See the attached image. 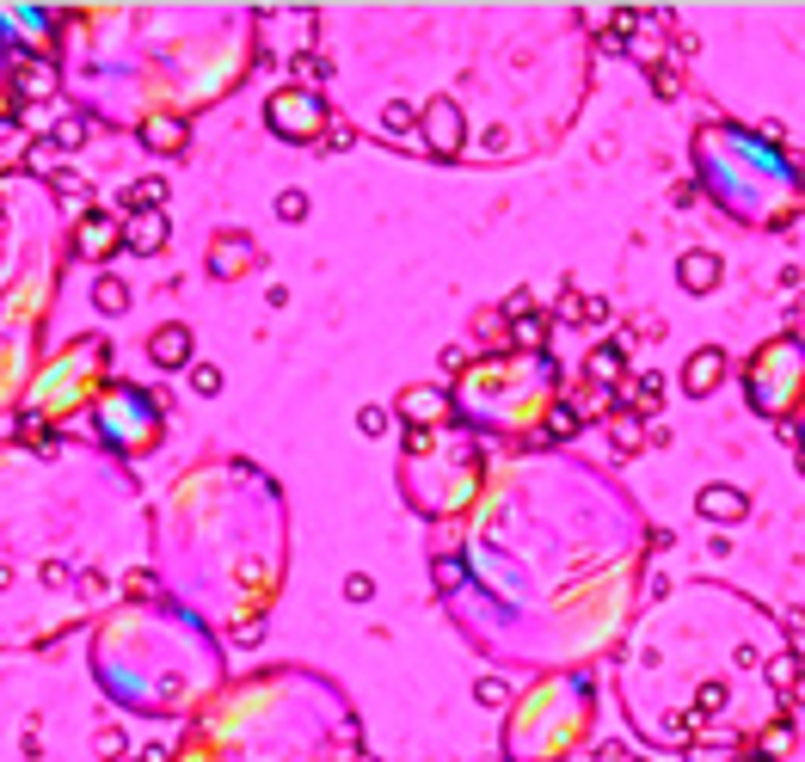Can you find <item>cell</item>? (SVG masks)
<instances>
[{
	"label": "cell",
	"instance_id": "obj_1",
	"mask_svg": "<svg viewBox=\"0 0 805 762\" xmlns=\"http://www.w3.org/2000/svg\"><path fill=\"white\" fill-rule=\"evenodd\" d=\"M419 130H424V141H430V154H437V160H456L461 141H467V117H461L456 99H430L419 111Z\"/></svg>",
	"mask_w": 805,
	"mask_h": 762
},
{
	"label": "cell",
	"instance_id": "obj_2",
	"mask_svg": "<svg viewBox=\"0 0 805 762\" xmlns=\"http://www.w3.org/2000/svg\"><path fill=\"white\" fill-rule=\"evenodd\" d=\"M74 246H80L86 259H111V246H123V215H111V209H86V215L74 222Z\"/></svg>",
	"mask_w": 805,
	"mask_h": 762
},
{
	"label": "cell",
	"instance_id": "obj_3",
	"mask_svg": "<svg viewBox=\"0 0 805 762\" xmlns=\"http://www.w3.org/2000/svg\"><path fill=\"white\" fill-rule=\"evenodd\" d=\"M695 511L707 522H744V517H750V492H744V485L713 480V485H701V492H695Z\"/></svg>",
	"mask_w": 805,
	"mask_h": 762
},
{
	"label": "cell",
	"instance_id": "obj_4",
	"mask_svg": "<svg viewBox=\"0 0 805 762\" xmlns=\"http://www.w3.org/2000/svg\"><path fill=\"white\" fill-rule=\"evenodd\" d=\"M167 234H173V215H167V209L123 215V246H130V252H141V259H154V252L167 246Z\"/></svg>",
	"mask_w": 805,
	"mask_h": 762
},
{
	"label": "cell",
	"instance_id": "obj_5",
	"mask_svg": "<svg viewBox=\"0 0 805 762\" xmlns=\"http://www.w3.org/2000/svg\"><path fill=\"white\" fill-rule=\"evenodd\" d=\"M719 381H726V350H719V345L695 350V357H689V369H683V394H695V400H707V394H713Z\"/></svg>",
	"mask_w": 805,
	"mask_h": 762
},
{
	"label": "cell",
	"instance_id": "obj_6",
	"mask_svg": "<svg viewBox=\"0 0 805 762\" xmlns=\"http://www.w3.org/2000/svg\"><path fill=\"white\" fill-rule=\"evenodd\" d=\"M584 381L591 387H621L628 381V345L615 339V345H596L591 357H584Z\"/></svg>",
	"mask_w": 805,
	"mask_h": 762
},
{
	"label": "cell",
	"instance_id": "obj_7",
	"mask_svg": "<svg viewBox=\"0 0 805 762\" xmlns=\"http://www.w3.org/2000/svg\"><path fill=\"white\" fill-rule=\"evenodd\" d=\"M148 357H154V363H160V369H185V363H191V326H160V332H154V339H148Z\"/></svg>",
	"mask_w": 805,
	"mask_h": 762
},
{
	"label": "cell",
	"instance_id": "obj_8",
	"mask_svg": "<svg viewBox=\"0 0 805 762\" xmlns=\"http://www.w3.org/2000/svg\"><path fill=\"white\" fill-rule=\"evenodd\" d=\"M271 123H277L289 141H308V136H314V123H308V93H295V86H289V93L271 104Z\"/></svg>",
	"mask_w": 805,
	"mask_h": 762
},
{
	"label": "cell",
	"instance_id": "obj_9",
	"mask_svg": "<svg viewBox=\"0 0 805 762\" xmlns=\"http://www.w3.org/2000/svg\"><path fill=\"white\" fill-rule=\"evenodd\" d=\"M246 265H252V240H246V234H222V240L210 246V271L215 277H240Z\"/></svg>",
	"mask_w": 805,
	"mask_h": 762
},
{
	"label": "cell",
	"instance_id": "obj_10",
	"mask_svg": "<svg viewBox=\"0 0 805 762\" xmlns=\"http://www.w3.org/2000/svg\"><path fill=\"white\" fill-rule=\"evenodd\" d=\"M185 117H141V141H148V154H178L185 148Z\"/></svg>",
	"mask_w": 805,
	"mask_h": 762
},
{
	"label": "cell",
	"instance_id": "obj_11",
	"mask_svg": "<svg viewBox=\"0 0 805 762\" xmlns=\"http://www.w3.org/2000/svg\"><path fill=\"white\" fill-rule=\"evenodd\" d=\"M676 283H683L689 295H707V289L719 283V259H713V252H683V265H676Z\"/></svg>",
	"mask_w": 805,
	"mask_h": 762
},
{
	"label": "cell",
	"instance_id": "obj_12",
	"mask_svg": "<svg viewBox=\"0 0 805 762\" xmlns=\"http://www.w3.org/2000/svg\"><path fill=\"white\" fill-rule=\"evenodd\" d=\"M167 197H173V185L160 173H148V178H136L130 191H123V215H148V209H167Z\"/></svg>",
	"mask_w": 805,
	"mask_h": 762
},
{
	"label": "cell",
	"instance_id": "obj_13",
	"mask_svg": "<svg viewBox=\"0 0 805 762\" xmlns=\"http://www.w3.org/2000/svg\"><path fill=\"white\" fill-rule=\"evenodd\" d=\"M326 80H332V68H326V56H314V50H302V56L289 62V86H295V93H320Z\"/></svg>",
	"mask_w": 805,
	"mask_h": 762
},
{
	"label": "cell",
	"instance_id": "obj_14",
	"mask_svg": "<svg viewBox=\"0 0 805 762\" xmlns=\"http://www.w3.org/2000/svg\"><path fill=\"white\" fill-rule=\"evenodd\" d=\"M628 400H633V413L639 418H652L658 413V400H665V376H658V369H639L633 387H628Z\"/></svg>",
	"mask_w": 805,
	"mask_h": 762
},
{
	"label": "cell",
	"instance_id": "obj_15",
	"mask_svg": "<svg viewBox=\"0 0 805 762\" xmlns=\"http://www.w3.org/2000/svg\"><path fill=\"white\" fill-rule=\"evenodd\" d=\"M609 437H615V455H639V449H646V418H639V413L609 418Z\"/></svg>",
	"mask_w": 805,
	"mask_h": 762
},
{
	"label": "cell",
	"instance_id": "obj_16",
	"mask_svg": "<svg viewBox=\"0 0 805 762\" xmlns=\"http://www.w3.org/2000/svg\"><path fill=\"white\" fill-rule=\"evenodd\" d=\"M50 185H56V204H62V209H74V222H80V215L93 209V185H86V178H68V173H56V178H50Z\"/></svg>",
	"mask_w": 805,
	"mask_h": 762
},
{
	"label": "cell",
	"instance_id": "obj_17",
	"mask_svg": "<svg viewBox=\"0 0 805 762\" xmlns=\"http://www.w3.org/2000/svg\"><path fill=\"white\" fill-rule=\"evenodd\" d=\"M93 308L99 313H130V283L123 277H99L93 283Z\"/></svg>",
	"mask_w": 805,
	"mask_h": 762
},
{
	"label": "cell",
	"instance_id": "obj_18",
	"mask_svg": "<svg viewBox=\"0 0 805 762\" xmlns=\"http://www.w3.org/2000/svg\"><path fill=\"white\" fill-rule=\"evenodd\" d=\"M547 326H554V320H541V313H523V320H511V345L541 350V345H547Z\"/></svg>",
	"mask_w": 805,
	"mask_h": 762
},
{
	"label": "cell",
	"instance_id": "obj_19",
	"mask_svg": "<svg viewBox=\"0 0 805 762\" xmlns=\"http://www.w3.org/2000/svg\"><path fill=\"white\" fill-rule=\"evenodd\" d=\"M56 86H62V80H56V68H50V62H32V68L19 74V93H25V99H50Z\"/></svg>",
	"mask_w": 805,
	"mask_h": 762
},
{
	"label": "cell",
	"instance_id": "obj_20",
	"mask_svg": "<svg viewBox=\"0 0 805 762\" xmlns=\"http://www.w3.org/2000/svg\"><path fill=\"white\" fill-rule=\"evenodd\" d=\"M787 750H793V707H787V713H781V720H774V726L763 731V762L787 757Z\"/></svg>",
	"mask_w": 805,
	"mask_h": 762
},
{
	"label": "cell",
	"instance_id": "obj_21",
	"mask_svg": "<svg viewBox=\"0 0 805 762\" xmlns=\"http://www.w3.org/2000/svg\"><path fill=\"white\" fill-rule=\"evenodd\" d=\"M382 130H387V136H400V141H406L412 130H419V111H412L406 99H393V104L382 111Z\"/></svg>",
	"mask_w": 805,
	"mask_h": 762
},
{
	"label": "cell",
	"instance_id": "obj_22",
	"mask_svg": "<svg viewBox=\"0 0 805 762\" xmlns=\"http://www.w3.org/2000/svg\"><path fill=\"white\" fill-rule=\"evenodd\" d=\"M800 670H805V658H800V652H781V658H769V683H774L781 694H787L793 683H800Z\"/></svg>",
	"mask_w": 805,
	"mask_h": 762
},
{
	"label": "cell",
	"instance_id": "obj_23",
	"mask_svg": "<svg viewBox=\"0 0 805 762\" xmlns=\"http://www.w3.org/2000/svg\"><path fill=\"white\" fill-rule=\"evenodd\" d=\"M86 136H93V123H86V117H62V123L50 130V148H80Z\"/></svg>",
	"mask_w": 805,
	"mask_h": 762
},
{
	"label": "cell",
	"instance_id": "obj_24",
	"mask_svg": "<svg viewBox=\"0 0 805 762\" xmlns=\"http://www.w3.org/2000/svg\"><path fill=\"white\" fill-rule=\"evenodd\" d=\"M695 713L701 720H719V713H726V683H701L695 689Z\"/></svg>",
	"mask_w": 805,
	"mask_h": 762
},
{
	"label": "cell",
	"instance_id": "obj_25",
	"mask_svg": "<svg viewBox=\"0 0 805 762\" xmlns=\"http://www.w3.org/2000/svg\"><path fill=\"white\" fill-rule=\"evenodd\" d=\"M578 431H584L578 406H572V400H560V406H554V418H547V437H578Z\"/></svg>",
	"mask_w": 805,
	"mask_h": 762
},
{
	"label": "cell",
	"instance_id": "obj_26",
	"mask_svg": "<svg viewBox=\"0 0 805 762\" xmlns=\"http://www.w3.org/2000/svg\"><path fill=\"white\" fill-rule=\"evenodd\" d=\"M646 80H652V93H658V99H676V93H683V74L670 68V62H652Z\"/></svg>",
	"mask_w": 805,
	"mask_h": 762
},
{
	"label": "cell",
	"instance_id": "obj_27",
	"mask_svg": "<svg viewBox=\"0 0 805 762\" xmlns=\"http://www.w3.org/2000/svg\"><path fill=\"white\" fill-rule=\"evenodd\" d=\"M400 406H406V418H412V424H424V418H437V406H443V394H419V387H412V394H406Z\"/></svg>",
	"mask_w": 805,
	"mask_h": 762
},
{
	"label": "cell",
	"instance_id": "obj_28",
	"mask_svg": "<svg viewBox=\"0 0 805 762\" xmlns=\"http://www.w3.org/2000/svg\"><path fill=\"white\" fill-rule=\"evenodd\" d=\"M387 424H393L387 406H375V400H369V406H357V431H363V437H382Z\"/></svg>",
	"mask_w": 805,
	"mask_h": 762
},
{
	"label": "cell",
	"instance_id": "obj_29",
	"mask_svg": "<svg viewBox=\"0 0 805 762\" xmlns=\"http://www.w3.org/2000/svg\"><path fill=\"white\" fill-rule=\"evenodd\" d=\"M191 394L215 400V394H222V369H215V363H191Z\"/></svg>",
	"mask_w": 805,
	"mask_h": 762
},
{
	"label": "cell",
	"instance_id": "obj_30",
	"mask_svg": "<svg viewBox=\"0 0 805 762\" xmlns=\"http://www.w3.org/2000/svg\"><path fill=\"white\" fill-rule=\"evenodd\" d=\"M474 701H480V707H504V701H511V683H504V676H480V683H474Z\"/></svg>",
	"mask_w": 805,
	"mask_h": 762
},
{
	"label": "cell",
	"instance_id": "obj_31",
	"mask_svg": "<svg viewBox=\"0 0 805 762\" xmlns=\"http://www.w3.org/2000/svg\"><path fill=\"white\" fill-rule=\"evenodd\" d=\"M277 222H308V191H277Z\"/></svg>",
	"mask_w": 805,
	"mask_h": 762
},
{
	"label": "cell",
	"instance_id": "obj_32",
	"mask_svg": "<svg viewBox=\"0 0 805 762\" xmlns=\"http://www.w3.org/2000/svg\"><path fill=\"white\" fill-rule=\"evenodd\" d=\"M615 320V302L609 295H584V313H578V326H609Z\"/></svg>",
	"mask_w": 805,
	"mask_h": 762
},
{
	"label": "cell",
	"instance_id": "obj_33",
	"mask_svg": "<svg viewBox=\"0 0 805 762\" xmlns=\"http://www.w3.org/2000/svg\"><path fill=\"white\" fill-rule=\"evenodd\" d=\"M578 313H584V295H578L572 283H560V302H554V320H565V326H578Z\"/></svg>",
	"mask_w": 805,
	"mask_h": 762
},
{
	"label": "cell",
	"instance_id": "obj_34",
	"mask_svg": "<svg viewBox=\"0 0 805 762\" xmlns=\"http://www.w3.org/2000/svg\"><path fill=\"white\" fill-rule=\"evenodd\" d=\"M93 750H99V757H111V762H130V757H123L130 744H123V731H117V726L99 731V738H93Z\"/></svg>",
	"mask_w": 805,
	"mask_h": 762
},
{
	"label": "cell",
	"instance_id": "obj_35",
	"mask_svg": "<svg viewBox=\"0 0 805 762\" xmlns=\"http://www.w3.org/2000/svg\"><path fill=\"white\" fill-rule=\"evenodd\" d=\"M50 154H56V148H50V141H32V148H25V160H32V173L56 178V167H50Z\"/></svg>",
	"mask_w": 805,
	"mask_h": 762
},
{
	"label": "cell",
	"instance_id": "obj_36",
	"mask_svg": "<svg viewBox=\"0 0 805 762\" xmlns=\"http://www.w3.org/2000/svg\"><path fill=\"white\" fill-rule=\"evenodd\" d=\"M350 141H357V130H350V123H332V130H326V141H320V148H326V154H345Z\"/></svg>",
	"mask_w": 805,
	"mask_h": 762
},
{
	"label": "cell",
	"instance_id": "obj_37",
	"mask_svg": "<svg viewBox=\"0 0 805 762\" xmlns=\"http://www.w3.org/2000/svg\"><path fill=\"white\" fill-rule=\"evenodd\" d=\"M523 313H535V295H529V289H511V295H504V320H523Z\"/></svg>",
	"mask_w": 805,
	"mask_h": 762
},
{
	"label": "cell",
	"instance_id": "obj_38",
	"mask_svg": "<svg viewBox=\"0 0 805 762\" xmlns=\"http://www.w3.org/2000/svg\"><path fill=\"white\" fill-rule=\"evenodd\" d=\"M345 596H350V603H369V596H375L369 572H350V578H345Z\"/></svg>",
	"mask_w": 805,
	"mask_h": 762
},
{
	"label": "cell",
	"instance_id": "obj_39",
	"mask_svg": "<svg viewBox=\"0 0 805 762\" xmlns=\"http://www.w3.org/2000/svg\"><path fill=\"white\" fill-rule=\"evenodd\" d=\"M437 363H443V376L456 381L461 369H467V350H461V345H449V350H443V357H437Z\"/></svg>",
	"mask_w": 805,
	"mask_h": 762
},
{
	"label": "cell",
	"instance_id": "obj_40",
	"mask_svg": "<svg viewBox=\"0 0 805 762\" xmlns=\"http://www.w3.org/2000/svg\"><path fill=\"white\" fill-rule=\"evenodd\" d=\"M430 449V424H406V455H424Z\"/></svg>",
	"mask_w": 805,
	"mask_h": 762
},
{
	"label": "cell",
	"instance_id": "obj_41",
	"mask_svg": "<svg viewBox=\"0 0 805 762\" xmlns=\"http://www.w3.org/2000/svg\"><path fill=\"white\" fill-rule=\"evenodd\" d=\"M596 762H639L628 744H596Z\"/></svg>",
	"mask_w": 805,
	"mask_h": 762
},
{
	"label": "cell",
	"instance_id": "obj_42",
	"mask_svg": "<svg viewBox=\"0 0 805 762\" xmlns=\"http://www.w3.org/2000/svg\"><path fill=\"white\" fill-rule=\"evenodd\" d=\"M123 590H130V596H154V578H148V572H130V585Z\"/></svg>",
	"mask_w": 805,
	"mask_h": 762
},
{
	"label": "cell",
	"instance_id": "obj_43",
	"mask_svg": "<svg viewBox=\"0 0 805 762\" xmlns=\"http://www.w3.org/2000/svg\"><path fill=\"white\" fill-rule=\"evenodd\" d=\"M437 585H443V590L461 585V566H456V559H443V566H437Z\"/></svg>",
	"mask_w": 805,
	"mask_h": 762
},
{
	"label": "cell",
	"instance_id": "obj_44",
	"mask_svg": "<svg viewBox=\"0 0 805 762\" xmlns=\"http://www.w3.org/2000/svg\"><path fill=\"white\" fill-rule=\"evenodd\" d=\"M787 707H800V713H805V670H800V683L787 689Z\"/></svg>",
	"mask_w": 805,
	"mask_h": 762
},
{
	"label": "cell",
	"instance_id": "obj_45",
	"mask_svg": "<svg viewBox=\"0 0 805 762\" xmlns=\"http://www.w3.org/2000/svg\"><path fill=\"white\" fill-rule=\"evenodd\" d=\"M141 762H173V750H167V744H148V750H141Z\"/></svg>",
	"mask_w": 805,
	"mask_h": 762
}]
</instances>
